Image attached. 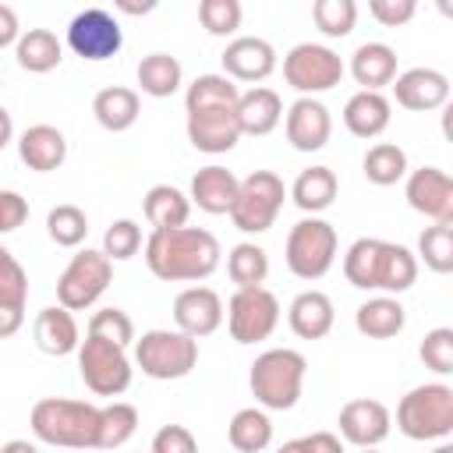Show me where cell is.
<instances>
[{"mask_svg":"<svg viewBox=\"0 0 453 453\" xmlns=\"http://www.w3.org/2000/svg\"><path fill=\"white\" fill-rule=\"evenodd\" d=\"M329 134H333V117H329L326 103H319L311 96H301V99L290 103V110H287V142L297 152L326 149Z\"/></svg>","mask_w":453,"mask_h":453,"instance_id":"20","label":"cell"},{"mask_svg":"<svg viewBox=\"0 0 453 453\" xmlns=\"http://www.w3.org/2000/svg\"><path fill=\"white\" fill-rule=\"evenodd\" d=\"M110 280H113V262L96 248H81L57 280V301L67 311H85L103 297Z\"/></svg>","mask_w":453,"mask_h":453,"instance_id":"10","label":"cell"},{"mask_svg":"<svg viewBox=\"0 0 453 453\" xmlns=\"http://www.w3.org/2000/svg\"><path fill=\"white\" fill-rule=\"evenodd\" d=\"M81 336H78V322L67 308L60 304H50L35 315V347L42 354H53V357H64L71 350H78Z\"/></svg>","mask_w":453,"mask_h":453,"instance_id":"26","label":"cell"},{"mask_svg":"<svg viewBox=\"0 0 453 453\" xmlns=\"http://www.w3.org/2000/svg\"><path fill=\"white\" fill-rule=\"evenodd\" d=\"M276 453H308V449H304V439H290V442H283Z\"/></svg>","mask_w":453,"mask_h":453,"instance_id":"56","label":"cell"},{"mask_svg":"<svg viewBox=\"0 0 453 453\" xmlns=\"http://www.w3.org/2000/svg\"><path fill=\"white\" fill-rule=\"evenodd\" d=\"M7 258H11V251H7V248H4V244H0V265H4V262H7Z\"/></svg>","mask_w":453,"mask_h":453,"instance_id":"58","label":"cell"},{"mask_svg":"<svg viewBox=\"0 0 453 453\" xmlns=\"http://www.w3.org/2000/svg\"><path fill=\"white\" fill-rule=\"evenodd\" d=\"M14 57H18V64H21L25 71H32V74H46V71L60 67V60H64V46H60L57 32H50V28H28L25 35H18V42H14Z\"/></svg>","mask_w":453,"mask_h":453,"instance_id":"32","label":"cell"},{"mask_svg":"<svg viewBox=\"0 0 453 453\" xmlns=\"http://www.w3.org/2000/svg\"><path fill=\"white\" fill-rule=\"evenodd\" d=\"M0 453H39V446L28 442V439H11V442L0 446Z\"/></svg>","mask_w":453,"mask_h":453,"instance_id":"53","label":"cell"},{"mask_svg":"<svg viewBox=\"0 0 453 453\" xmlns=\"http://www.w3.org/2000/svg\"><path fill=\"white\" fill-rule=\"evenodd\" d=\"M393 106L382 92H354L343 106V124L354 138H375L389 127Z\"/></svg>","mask_w":453,"mask_h":453,"instance_id":"27","label":"cell"},{"mask_svg":"<svg viewBox=\"0 0 453 453\" xmlns=\"http://www.w3.org/2000/svg\"><path fill=\"white\" fill-rule=\"evenodd\" d=\"M173 322L191 340L209 336L223 326V297L212 287H188L173 297Z\"/></svg>","mask_w":453,"mask_h":453,"instance_id":"18","label":"cell"},{"mask_svg":"<svg viewBox=\"0 0 453 453\" xmlns=\"http://www.w3.org/2000/svg\"><path fill=\"white\" fill-rule=\"evenodd\" d=\"M219 241L202 226L152 230L145 241V265L166 283H195L219 269Z\"/></svg>","mask_w":453,"mask_h":453,"instance_id":"1","label":"cell"},{"mask_svg":"<svg viewBox=\"0 0 453 453\" xmlns=\"http://www.w3.org/2000/svg\"><path fill=\"white\" fill-rule=\"evenodd\" d=\"M18 42V11L11 4H0V50Z\"/></svg>","mask_w":453,"mask_h":453,"instance_id":"52","label":"cell"},{"mask_svg":"<svg viewBox=\"0 0 453 453\" xmlns=\"http://www.w3.org/2000/svg\"><path fill=\"white\" fill-rule=\"evenodd\" d=\"M343 60L336 50L322 46V42H297L287 57H283V78L290 88H297L301 96H319L329 92L343 81Z\"/></svg>","mask_w":453,"mask_h":453,"instance_id":"11","label":"cell"},{"mask_svg":"<svg viewBox=\"0 0 453 453\" xmlns=\"http://www.w3.org/2000/svg\"><path fill=\"white\" fill-rule=\"evenodd\" d=\"M142 209H145V219L152 223V230H177V226H188L191 198L173 184H152L145 191Z\"/></svg>","mask_w":453,"mask_h":453,"instance_id":"29","label":"cell"},{"mask_svg":"<svg viewBox=\"0 0 453 453\" xmlns=\"http://www.w3.org/2000/svg\"><path fill=\"white\" fill-rule=\"evenodd\" d=\"M389 407L382 400H372V396H357V400H347L340 407V435L361 449H372L379 446L386 435H389Z\"/></svg>","mask_w":453,"mask_h":453,"instance_id":"16","label":"cell"},{"mask_svg":"<svg viewBox=\"0 0 453 453\" xmlns=\"http://www.w3.org/2000/svg\"><path fill=\"white\" fill-rule=\"evenodd\" d=\"M28 421H32L35 439H42L50 446L96 449V435H99V407L96 403L42 396V400H35Z\"/></svg>","mask_w":453,"mask_h":453,"instance_id":"3","label":"cell"},{"mask_svg":"<svg viewBox=\"0 0 453 453\" xmlns=\"http://www.w3.org/2000/svg\"><path fill=\"white\" fill-rule=\"evenodd\" d=\"M92 113L96 120L106 127V131H127L138 113H142V99L134 88H124V85H106L96 92L92 99Z\"/></svg>","mask_w":453,"mask_h":453,"instance_id":"30","label":"cell"},{"mask_svg":"<svg viewBox=\"0 0 453 453\" xmlns=\"http://www.w3.org/2000/svg\"><path fill=\"white\" fill-rule=\"evenodd\" d=\"M343 276L350 287L361 290H386L403 294L418 280V258L411 248L379 241V237H357L343 255Z\"/></svg>","mask_w":453,"mask_h":453,"instance_id":"2","label":"cell"},{"mask_svg":"<svg viewBox=\"0 0 453 453\" xmlns=\"http://www.w3.org/2000/svg\"><path fill=\"white\" fill-rule=\"evenodd\" d=\"M368 11H372V18H375L379 25L396 28V25H407V21L414 18L418 4H414V0H372Z\"/></svg>","mask_w":453,"mask_h":453,"instance_id":"48","label":"cell"},{"mask_svg":"<svg viewBox=\"0 0 453 453\" xmlns=\"http://www.w3.org/2000/svg\"><path fill=\"white\" fill-rule=\"evenodd\" d=\"M28 219V198H21L18 191H0V237L18 230Z\"/></svg>","mask_w":453,"mask_h":453,"instance_id":"49","label":"cell"},{"mask_svg":"<svg viewBox=\"0 0 453 453\" xmlns=\"http://www.w3.org/2000/svg\"><path fill=\"white\" fill-rule=\"evenodd\" d=\"M350 74L361 85V92H379L382 85H393L396 78V50L386 42H361L350 53Z\"/></svg>","mask_w":453,"mask_h":453,"instance_id":"23","label":"cell"},{"mask_svg":"<svg viewBox=\"0 0 453 453\" xmlns=\"http://www.w3.org/2000/svg\"><path fill=\"white\" fill-rule=\"evenodd\" d=\"M223 315H226L230 336L237 343H258V340L273 336V329L280 322V301L265 287H241V290H234Z\"/></svg>","mask_w":453,"mask_h":453,"instance_id":"12","label":"cell"},{"mask_svg":"<svg viewBox=\"0 0 453 453\" xmlns=\"http://www.w3.org/2000/svg\"><path fill=\"white\" fill-rule=\"evenodd\" d=\"M237 177L234 170L226 166H202L195 177H191V202L202 209V212H212V216H223L230 212L234 205V195H237Z\"/></svg>","mask_w":453,"mask_h":453,"instance_id":"25","label":"cell"},{"mask_svg":"<svg viewBox=\"0 0 453 453\" xmlns=\"http://www.w3.org/2000/svg\"><path fill=\"white\" fill-rule=\"evenodd\" d=\"M11 138H14V120H11V113L0 106V149H7Z\"/></svg>","mask_w":453,"mask_h":453,"instance_id":"54","label":"cell"},{"mask_svg":"<svg viewBox=\"0 0 453 453\" xmlns=\"http://www.w3.org/2000/svg\"><path fill=\"white\" fill-rule=\"evenodd\" d=\"M180 78H184L180 60L170 57V53H149V57H142V64H138V88H142L145 96H152V99L173 96V92L180 88Z\"/></svg>","mask_w":453,"mask_h":453,"instance_id":"34","label":"cell"},{"mask_svg":"<svg viewBox=\"0 0 453 453\" xmlns=\"http://www.w3.org/2000/svg\"><path fill=\"white\" fill-rule=\"evenodd\" d=\"M18 156L28 170L35 173H50V170H60L64 159H67V138L60 127L53 124H32L21 131L18 138Z\"/></svg>","mask_w":453,"mask_h":453,"instance_id":"21","label":"cell"},{"mask_svg":"<svg viewBox=\"0 0 453 453\" xmlns=\"http://www.w3.org/2000/svg\"><path fill=\"white\" fill-rule=\"evenodd\" d=\"M138 428V411L134 403L113 400L106 407H99V435H96V449H117L124 446Z\"/></svg>","mask_w":453,"mask_h":453,"instance_id":"35","label":"cell"},{"mask_svg":"<svg viewBox=\"0 0 453 453\" xmlns=\"http://www.w3.org/2000/svg\"><path fill=\"white\" fill-rule=\"evenodd\" d=\"M78 372H81L85 386L96 396H120L131 386V375H134L127 347L99 340V336H88V333L78 343Z\"/></svg>","mask_w":453,"mask_h":453,"instance_id":"9","label":"cell"},{"mask_svg":"<svg viewBox=\"0 0 453 453\" xmlns=\"http://www.w3.org/2000/svg\"><path fill=\"white\" fill-rule=\"evenodd\" d=\"M149 453H198V442H195L191 428H184V425H163L152 435V449Z\"/></svg>","mask_w":453,"mask_h":453,"instance_id":"46","label":"cell"},{"mask_svg":"<svg viewBox=\"0 0 453 453\" xmlns=\"http://www.w3.org/2000/svg\"><path fill=\"white\" fill-rule=\"evenodd\" d=\"M283 198H287L283 177H276L273 170H251L237 184V195H234V205L226 216L234 219V226L241 234H265L276 223Z\"/></svg>","mask_w":453,"mask_h":453,"instance_id":"6","label":"cell"},{"mask_svg":"<svg viewBox=\"0 0 453 453\" xmlns=\"http://www.w3.org/2000/svg\"><path fill=\"white\" fill-rule=\"evenodd\" d=\"M0 297L11 301V304H25L28 301V276H25V269H21V262L14 255L0 265Z\"/></svg>","mask_w":453,"mask_h":453,"instance_id":"47","label":"cell"},{"mask_svg":"<svg viewBox=\"0 0 453 453\" xmlns=\"http://www.w3.org/2000/svg\"><path fill=\"white\" fill-rule=\"evenodd\" d=\"M226 439L237 453H262L269 442H273V421L265 411L258 407H241L234 418H230V428H226Z\"/></svg>","mask_w":453,"mask_h":453,"instance_id":"33","label":"cell"},{"mask_svg":"<svg viewBox=\"0 0 453 453\" xmlns=\"http://www.w3.org/2000/svg\"><path fill=\"white\" fill-rule=\"evenodd\" d=\"M432 453H453V442H442V446H435Z\"/></svg>","mask_w":453,"mask_h":453,"instance_id":"57","label":"cell"},{"mask_svg":"<svg viewBox=\"0 0 453 453\" xmlns=\"http://www.w3.org/2000/svg\"><path fill=\"white\" fill-rule=\"evenodd\" d=\"M134 365L149 379H184L198 365V340L180 329H149L134 343Z\"/></svg>","mask_w":453,"mask_h":453,"instance_id":"7","label":"cell"},{"mask_svg":"<svg viewBox=\"0 0 453 453\" xmlns=\"http://www.w3.org/2000/svg\"><path fill=\"white\" fill-rule=\"evenodd\" d=\"M241 0H202L198 4V21L205 25L209 35H230L241 28Z\"/></svg>","mask_w":453,"mask_h":453,"instance_id":"42","label":"cell"},{"mask_svg":"<svg viewBox=\"0 0 453 453\" xmlns=\"http://www.w3.org/2000/svg\"><path fill=\"white\" fill-rule=\"evenodd\" d=\"M361 166H365V177L372 184L389 188V184H396V180L407 177V152L396 142H379V145H372L365 152V163Z\"/></svg>","mask_w":453,"mask_h":453,"instance_id":"36","label":"cell"},{"mask_svg":"<svg viewBox=\"0 0 453 453\" xmlns=\"http://www.w3.org/2000/svg\"><path fill=\"white\" fill-rule=\"evenodd\" d=\"M241 88L226 74H198L184 92V110L195 106H237Z\"/></svg>","mask_w":453,"mask_h":453,"instance_id":"38","label":"cell"},{"mask_svg":"<svg viewBox=\"0 0 453 453\" xmlns=\"http://www.w3.org/2000/svg\"><path fill=\"white\" fill-rule=\"evenodd\" d=\"M301 439H304L308 453H343V442L333 432H311V435H301Z\"/></svg>","mask_w":453,"mask_h":453,"instance_id":"51","label":"cell"},{"mask_svg":"<svg viewBox=\"0 0 453 453\" xmlns=\"http://www.w3.org/2000/svg\"><path fill=\"white\" fill-rule=\"evenodd\" d=\"M46 234L60 248H78L85 241V234H88V216L71 202L53 205L50 216H46Z\"/></svg>","mask_w":453,"mask_h":453,"instance_id":"40","label":"cell"},{"mask_svg":"<svg viewBox=\"0 0 453 453\" xmlns=\"http://www.w3.org/2000/svg\"><path fill=\"white\" fill-rule=\"evenodd\" d=\"M393 96L403 110H414V113H428V110H439L446 106L449 99V78L435 67H411L403 74L393 78Z\"/></svg>","mask_w":453,"mask_h":453,"instance_id":"19","label":"cell"},{"mask_svg":"<svg viewBox=\"0 0 453 453\" xmlns=\"http://www.w3.org/2000/svg\"><path fill=\"white\" fill-rule=\"evenodd\" d=\"M418 255L432 273H439V276L453 273V223L425 226L418 237Z\"/></svg>","mask_w":453,"mask_h":453,"instance_id":"39","label":"cell"},{"mask_svg":"<svg viewBox=\"0 0 453 453\" xmlns=\"http://www.w3.org/2000/svg\"><path fill=\"white\" fill-rule=\"evenodd\" d=\"M336 191H340V180L329 166H308L297 173V180L290 184V198L301 212H322L336 202Z\"/></svg>","mask_w":453,"mask_h":453,"instance_id":"31","label":"cell"},{"mask_svg":"<svg viewBox=\"0 0 453 453\" xmlns=\"http://www.w3.org/2000/svg\"><path fill=\"white\" fill-rule=\"evenodd\" d=\"M311 18H315V25H319L322 35L343 39V35L354 32L357 4H354V0H315V4H311Z\"/></svg>","mask_w":453,"mask_h":453,"instance_id":"41","label":"cell"},{"mask_svg":"<svg viewBox=\"0 0 453 453\" xmlns=\"http://www.w3.org/2000/svg\"><path fill=\"white\" fill-rule=\"evenodd\" d=\"M280 120H283V99H280L276 88L255 85V88L241 92V99H237L241 134H269Z\"/></svg>","mask_w":453,"mask_h":453,"instance_id":"24","label":"cell"},{"mask_svg":"<svg viewBox=\"0 0 453 453\" xmlns=\"http://www.w3.org/2000/svg\"><path fill=\"white\" fill-rule=\"evenodd\" d=\"M226 273L237 283V290L241 287H262L265 276H269V255H265V248H258L251 241L234 244L230 255H226Z\"/></svg>","mask_w":453,"mask_h":453,"instance_id":"37","label":"cell"},{"mask_svg":"<svg viewBox=\"0 0 453 453\" xmlns=\"http://www.w3.org/2000/svg\"><path fill=\"white\" fill-rule=\"evenodd\" d=\"M142 248V226L134 219H113L103 234V255L110 262H124Z\"/></svg>","mask_w":453,"mask_h":453,"instance_id":"43","label":"cell"},{"mask_svg":"<svg viewBox=\"0 0 453 453\" xmlns=\"http://www.w3.org/2000/svg\"><path fill=\"white\" fill-rule=\"evenodd\" d=\"M21 326H25V304H11L0 297V340L14 336Z\"/></svg>","mask_w":453,"mask_h":453,"instance_id":"50","label":"cell"},{"mask_svg":"<svg viewBox=\"0 0 453 453\" xmlns=\"http://www.w3.org/2000/svg\"><path fill=\"white\" fill-rule=\"evenodd\" d=\"M407 205L432 223H453V177L442 166H421L407 177Z\"/></svg>","mask_w":453,"mask_h":453,"instance_id":"15","label":"cell"},{"mask_svg":"<svg viewBox=\"0 0 453 453\" xmlns=\"http://www.w3.org/2000/svg\"><path fill=\"white\" fill-rule=\"evenodd\" d=\"M304 372L308 361L301 350L294 347H273L265 354H258L251 361L248 372V386L255 393V400L269 411H290L301 400V386H304Z\"/></svg>","mask_w":453,"mask_h":453,"instance_id":"4","label":"cell"},{"mask_svg":"<svg viewBox=\"0 0 453 453\" xmlns=\"http://www.w3.org/2000/svg\"><path fill=\"white\" fill-rule=\"evenodd\" d=\"M223 60V74L230 81H262L276 71V50L269 39L258 35H237L226 42V50L219 53Z\"/></svg>","mask_w":453,"mask_h":453,"instance_id":"17","label":"cell"},{"mask_svg":"<svg viewBox=\"0 0 453 453\" xmlns=\"http://www.w3.org/2000/svg\"><path fill=\"white\" fill-rule=\"evenodd\" d=\"M287 322H290L294 336H301V340H322L333 329V322H336V311H333L329 294H322V290H301L290 301V308H287Z\"/></svg>","mask_w":453,"mask_h":453,"instance_id":"22","label":"cell"},{"mask_svg":"<svg viewBox=\"0 0 453 453\" xmlns=\"http://www.w3.org/2000/svg\"><path fill=\"white\" fill-rule=\"evenodd\" d=\"M67 46L81 60H110L124 46V32L117 18L103 7H85L67 25Z\"/></svg>","mask_w":453,"mask_h":453,"instance_id":"13","label":"cell"},{"mask_svg":"<svg viewBox=\"0 0 453 453\" xmlns=\"http://www.w3.org/2000/svg\"><path fill=\"white\" fill-rule=\"evenodd\" d=\"M117 7L127 11V14H149L156 4H152V0H149V4H127V0H117Z\"/></svg>","mask_w":453,"mask_h":453,"instance_id":"55","label":"cell"},{"mask_svg":"<svg viewBox=\"0 0 453 453\" xmlns=\"http://www.w3.org/2000/svg\"><path fill=\"white\" fill-rule=\"evenodd\" d=\"M361 453H379V449H375V446H372V449H361Z\"/></svg>","mask_w":453,"mask_h":453,"instance_id":"59","label":"cell"},{"mask_svg":"<svg viewBox=\"0 0 453 453\" xmlns=\"http://www.w3.org/2000/svg\"><path fill=\"white\" fill-rule=\"evenodd\" d=\"M88 336H99V340H110V343H120L127 347L134 340V322L127 311L120 308H99L92 319H88Z\"/></svg>","mask_w":453,"mask_h":453,"instance_id":"44","label":"cell"},{"mask_svg":"<svg viewBox=\"0 0 453 453\" xmlns=\"http://www.w3.org/2000/svg\"><path fill=\"white\" fill-rule=\"evenodd\" d=\"M418 354H421V361H425L432 372L449 375V372H453V329H449V326L428 329L425 340H421V347H418Z\"/></svg>","mask_w":453,"mask_h":453,"instance_id":"45","label":"cell"},{"mask_svg":"<svg viewBox=\"0 0 453 453\" xmlns=\"http://www.w3.org/2000/svg\"><path fill=\"white\" fill-rule=\"evenodd\" d=\"M396 428L414 439H446L453 432V389L446 382H425L400 396L396 403Z\"/></svg>","mask_w":453,"mask_h":453,"instance_id":"5","label":"cell"},{"mask_svg":"<svg viewBox=\"0 0 453 453\" xmlns=\"http://www.w3.org/2000/svg\"><path fill=\"white\" fill-rule=\"evenodd\" d=\"M241 138V124H237V106H195L188 110V142L198 152L219 156L230 152Z\"/></svg>","mask_w":453,"mask_h":453,"instance_id":"14","label":"cell"},{"mask_svg":"<svg viewBox=\"0 0 453 453\" xmlns=\"http://www.w3.org/2000/svg\"><path fill=\"white\" fill-rule=\"evenodd\" d=\"M336 262V230L322 216H308L287 234V269L297 280H322Z\"/></svg>","mask_w":453,"mask_h":453,"instance_id":"8","label":"cell"},{"mask_svg":"<svg viewBox=\"0 0 453 453\" xmlns=\"http://www.w3.org/2000/svg\"><path fill=\"white\" fill-rule=\"evenodd\" d=\"M354 326H357V333L368 336V340H389V336H396V333L407 326V311H403V304H400L396 297H389V294L368 297L365 304H357Z\"/></svg>","mask_w":453,"mask_h":453,"instance_id":"28","label":"cell"}]
</instances>
